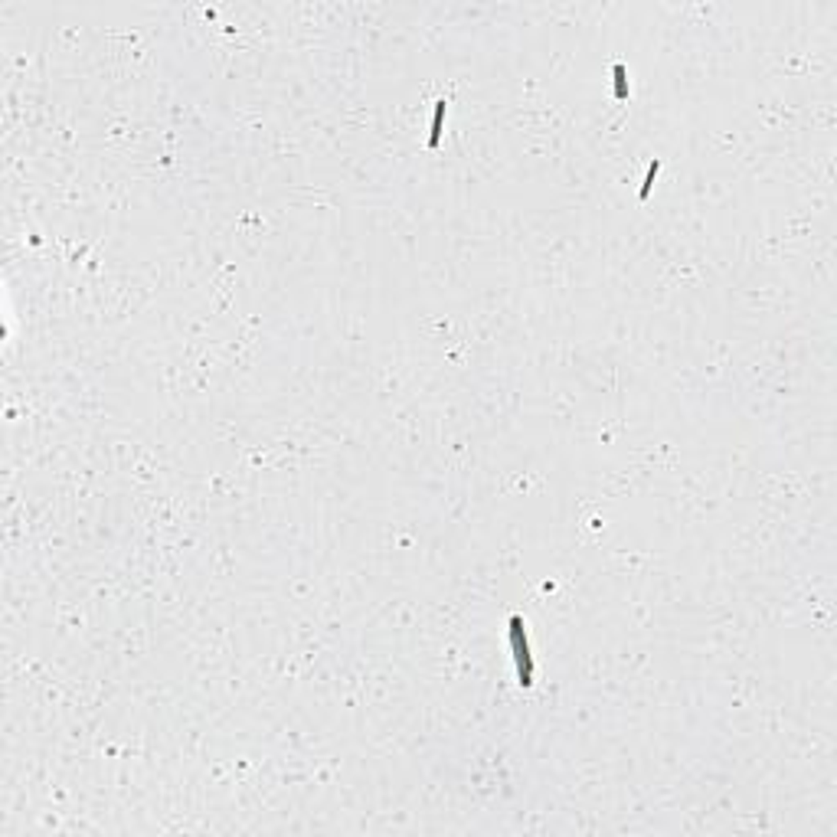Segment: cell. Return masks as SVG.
Wrapping results in <instances>:
<instances>
[{"label":"cell","instance_id":"cell-1","mask_svg":"<svg viewBox=\"0 0 837 837\" xmlns=\"http://www.w3.org/2000/svg\"><path fill=\"white\" fill-rule=\"evenodd\" d=\"M514 651L520 661V684H530V654H527V638H520V622L514 618Z\"/></svg>","mask_w":837,"mask_h":837}]
</instances>
